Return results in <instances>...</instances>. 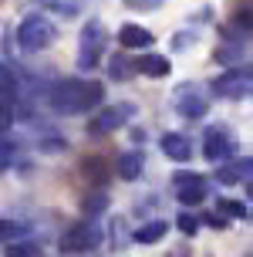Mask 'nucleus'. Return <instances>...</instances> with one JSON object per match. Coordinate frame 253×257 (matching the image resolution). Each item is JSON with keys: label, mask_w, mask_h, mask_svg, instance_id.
<instances>
[{"label": "nucleus", "mask_w": 253, "mask_h": 257, "mask_svg": "<svg viewBox=\"0 0 253 257\" xmlns=\"http://www.w3.org/2000/svg\"><path fill=\"white\" fill-rule=\"evenodd\" d=\"M179 230L182 233H196V220H192L189 213H182V217H179Z\"/></svg>", "instance_id": "22"}, {"label": "nucleus", "mask_w": 253, "mask_h": 257, "mask_svg": "<svg viewBox=\"0 0 253 257\" xmlns=\"http://www.w3.org/2000/svg\"><path fill=\"white\" fill-rule=\"evenodd\" d=\"M7 159H11V146H7V142H4V136H0V166H4Z\"/></svg>", "instance_id": "23"}, {"label": "nucleus", "mask_w": 253, "mask_h": 257, "mask_svg": "<svg viewBox=\"0 0 253 257\" xmlns=\"http://www.w3.org/2000/svg\"><path fill=\"white\" fill-rule=\"evenodd\" d=\"M118 41H122V48L139 51V48H149L152 44V34L145 31V27H139V24H125L122 31H118Z\"/></svg>", "instance_id": "12"}, {"label": "nucleus", "mask_w": 253, "mask_h": 257, "mask_svg": "<svg viewBox=\"0 0 253 257\" xmlns=\"http://www.w3.org/2000/svg\"><path fill=\"white\" fill-rule=\"evenodd\" d=\"M101 240V230L95 227V223H78V227H71V230L64 233L61 240V250L64 254H81V250H95Z\"/></svg>", "instance_id": "8"}, {"label": "nucleus", "mask_w": 253, "mask_h": 257, "mask_svg": "<svg viewBox=\"0 0 253 257\" xmlns=\"http://www.w3.org/2000/svg\"><path fill=\"white\" fill-rule=\"evenodd\" d=\"M105 98V85L101 81H85V78H61L48 88V105L58 115H78V112H91L98 108Z\"/></svg>", "instance_id": "1"}, {"label": "nucleus", "mask_w": 253, "mask_h": 257, "mask_svg": "<svg viewBox=\"0 0 253 257\" xmlns=\"http://www.w3.org/2000/svg\"><path fill=\"white\" fill-rule=\"evenodd\" d=\"M202 153H206V159L209 163H223L229 153V136L223 125H213L206 128V139H202Z\"/></svg>", "instance_id": "9"}, {"label": "nucleus", "mask_w": 253, "mask_h": 257, "mask_svg": "<svg viewBox=\"0 0 253 257\" xmlns=\"http://www.w3.org/2000/svg\"><path fill=\"white\" fill-rule=\"evenodd\" d=\"M11 125H14V102L0 95V136H4Z\"/></svg>", "instance_id": "20"}, {"label": "nucleus", "mask_w": 253, "mask_h": 257, "mask_svg": "<svg viewBox=\"0 0 253 257\" xmlns=\"http://www.w3.org/2000/svg\"><path fill=\"white\" fill-rule=\"evenodd\" d=\"M128 4H132V7H142V11H149V7H155L159 0H128Z\"/></svg>", "instance_id": "24"}, {"label": "nucleus", "mask_w": 253, "mask_h": 257, "mask_svg": "<svg viewBox=\"0 0 253 257\" xmlns=\"http://www.w3.org/2000/svg\"><path fill=\"white\" fill-rule=\"evenodd\" d=\"M118 176L122 180H139L142 176V153H125L118 159Z\"/></svg>", "instance_id": "14"}, {"label": "nucleus", "mask_w": 253, "mask_h": 257, "mask_svg": "<svg viewBox=\"0 0 253 257\" xmlns=\"http://www.w3.org/2000/svg\"><path fill=\"white\" fill-rule=\"evenodd\" d=\"M172 183H176V200L182 206H196L206 200V193H209V183H206V176H199V173H182L179 169L176 176H172Z\"/></svg>", "instance_id": "5"}, {"label": "nucleus", "mask_w": 253, "mask_h": 257, "mask_svg": "<svg viewBox=\"0 0 253 257\" xmlns=\"http://www.w3.org/2000/svg\"><path fill=\"white\" fill-rule=\"evenodd\" d=\"M7 257H44V250L34 240H17V244L7 247Z\"/></svg>", "instance_id": "19"}, {"label": "nucleus", "mask_w": 253, "mask_h": 257, "mask_svg": "<svg viewBox=\"0 0 253 257\" xmlns=\"http://www.w3.org/2000/svg\"><path fill=\"white\" fill-rule=\"evenodd\" d=\"M105 44H108L105 24H101L98 17H88V21L81 24V34H78V68H81V71L98 68L101 54H105Z\"/></svg>", "instance_id": "2"}, {"label": "nucleus", "mask_w": 253, "mask_h": 257, "mask_svg": "<svg viewBox=\"0 0 253 257\" xmlns=\"http://www.w3.org/2000/svg\"><path fill=\"white\" fill-rule=\"evenodd\" d=\"M17 91H21L17 75L11 71V64H7V61H0V95H4V98H11V102H17Z\"/></svg>", "instance_id": "13"}, {"label": "nucleus", "mask_w": 253, "mask_h": 257, "mask_svg": "<svg viewBox=\"0 0 253 257\" xmlns=\"http://www.w3.org/2000/svg\"><path fill=\"white\" fill-rule=\"evenodd\" d=\"M219 213H226V217H246V203L240 200H219Z\"/></svg>", "instance_id": "21"}, {"label": "nucleus", "mask_w": 253, "mask_h": 257, "mask_svg": "<svg viewBox=\"0 0 253 257\" xmlns=\"http://www.w3.org/2000/svg\"><path fill=\"white\" fill-rule=\"evenodd\" d=\"M253 71L250 64H236V68H229V71H223L219 78H213V95H219V98H233V102H240V98H246L253 88Z\"/></svg>", "instance_id": "4"}, {"label": "nucleus", "mask_w": 253, "mask_h": 257, "mask_svg": "<svg viewBox=\"0 0 253 257\" xmlns=\"http://www.w3.org/2000/svg\"><path fill=\"white\" fill-rule=\"evenodd\" d=\"M108 71H112V78H118V81H128L132 71H135V61H128V54H115L112 61H108Z\"/></svg>", "instance_id": "17"}, {"label": "nucleus", "mask_w": 253, "mask_h": 257, "mask_svg": "<svg viewBox=\"0 0 253 257\" xmlns=\"http://www.w3.org/2000/svg\"><path fill=\"white\" fill-rule=\"evenodd\" d=\"M159 146H162V153L169 156V159H176V163H186L192 156V142H189V136H182V132H165Z\"/></svg>", "instance_id": "10"}, {"label": "nucleus", "mask_w": 253, "mask_h": 257, "mask_svg": "<svg viewBox=\"0 0 253 257\" xmlns=\"http://www.w3.org/2000/svg\"><path fill=\"white\" fill-rule=\"evenodd\" d=\"M54 38H58L54 24H51L48 17H41V14H31V17H24L17 24V44L24 51H44Z\"/></svg>", "instance_id": "3"}, {"label": "nucleus", "mask_w": 253, "mask_h": 257, "mask_svg": "<svg viewBox=\"0 0 253 257\" xmlns=\"http://www.w3.org/2000/svg\"><path fill=\"white\" fill-rule=\"evenodd\" d=\"M132 237H135L139 244H155V240H162V237H165V220H152V223L139 227Z\"/></svg>", "instance_id": "15"}, {"label": "nucleus", "mask_w": 253, "mask_h": 257, "mask_svg": "<svg viewBox=\"0 0 253 257\" xmlns=\"http://www.w3.org/2000/svg\"><path fill=\"white\" fill-rule=\"evenodd\" d=\"M223 183H236L243 176V183H250V159H236V166H223L216 173Z\"/></svg>", "instance_id": "16"}, {"label": "nucleus", "mask_w": 253, "mask_h": 257, "mask_svg": "<svg viewBox=\"0 0 253 257\" xmlns=\"http://www.w3.org/2000/svg\"><path fill=\"white\" fill-rule=\"evenodd\" d=\"M206 108H209V95L199 85H182L176 91V112L182 118H202Z\"/></svg>", "instance_id": "6"}, {"label": "nucleus", "mask_w": 253, "mask_h": 257, "mask_svg": "<svg viewBox=\"0 0 253 257\" xmlns=\"http://www.w3.org/2000/svg\"><path fill=\"white\" fill-rule=\"evenodd\" d=\"M135 115V105L132 102H118V105H105V112H101L95 122L88 125L91 136H101V132H115V128H122L128 118Z\"/></svg>", "instance_id": "7"}, {"label": "nucleus", "mask_w": 253, "mask_h": 257, "mask_svg": "<svg viewBox=\"0 0 253 257\" xmlns=\"http://www.w3.org/2000/svg\"><path fill=\"white\" fill-rule=\"evenodd\" d=\"M135 71H142V75H149V78H165L172 71V64H169L165 54H139L135 58Z\"/></svg>", "instance_id": "11"}, {"label": "nucleus", "mask_w": 253, "mask_h": 257, "mask_svg": "<svg viewBox=\"0 0 253 257\" xmlns=\"http://www.w3.org/2000/svg\"><path fill=\"white\" fill-rule=\"evenodd\" d=\"M27 237V227L21 223V220H0V240H24Z\"/></svg>", "instance_id": "18"}]
</instances>
